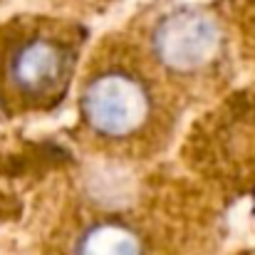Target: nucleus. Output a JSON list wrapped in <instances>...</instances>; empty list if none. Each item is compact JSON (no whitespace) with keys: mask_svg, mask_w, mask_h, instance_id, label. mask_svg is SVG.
I'll return each mask as SVG.
<instances>
[{"mask_svg":"<svg viewBox=\"0 0 255 255\" xmlns=\"http://www.w3.org/2000/svg\"><path fill=\"white\" fill-rule=\"evenodd\" d=\"M85 136L112 156L154 154L176 124V92L139 42L102 45L80 87Z\"/></svg>","mask_w":255,"mask_h":255,"instance_id":"f257e3e1","label":"nucleus"},{"mask_svg":"<svg viewBox=\"0 0 255 255\" xmlns=\"http://www.w3.org/2000/svg\"><path fill=\"white\" fill-rule=\"evenodd\" d=\"M85 30L50 17H20L0 27V107L7 114L57 107L77 75Z\"/></svg>","mask_w":255,"mask_h":255,"instance_id":"f03ea898","label":"nucleus"},{"mask_svg":"<svg viewBox=\"0 0 255 255\" xmlns=\"http://www.w3.org/2000/svg\"><path fill=\"white\" fill-rule=\"evenodd\" d=\"M72 255H146V241L124 218H94L77 233Z\"/></svg>","mask_w":255,"mask_h":255,"instance_id":"20e7f679","label":"nucleus"},{"mask_svg":"<svg viewBox=\"0 0 255 255\" xmlns=\"http://www.w3.org/2000/svg\"><path fill=\"white\" fill-rule=\"evenodd\" d=\"M173 92L213 82L228 57V35L218 15L196 5L164 10L139 42Z\"/></svg>","mask_w":255,"mask_h":255,"instance_id":"7ed1b4c3","label":"nucleus"}]
</instances>
